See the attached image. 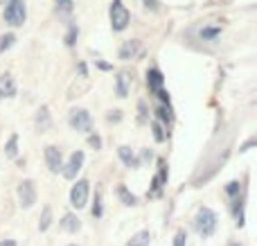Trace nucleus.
<instances>
[{
  "instance_id": "obj_1",
  "label": "nucleus",
  "mask_w": 257,
  "mask_h": 246,
  "mask_svg": "<svg viewBox=\"0 0 257 246\" xmlns=\"http://www.w3.org/2000/svg\"><path fill=\"white\" fill-rule=\"evenodd\" d=\"M217 226H219L217 212H214L212 208L201 206L199 212H196V217H194V228H196V233H199L201 237H212L214 230H217Z\"/></svg>"
},
{
  "instance_id": "obj_2",
  "label": "nucleus",
  "mask_w": 257,
  "mask_h": 246,
  "mask_svg": "<svg viewBox=\"0 0 257 246\" xmlns=\"http://www.w3.org/2000/svg\"><path fill=\"white\" fill-rule=\"evenodd\" d=\"M7 25L12 27H21L27 21V9H25V0H7L5 3V12H3Z\"/></svg>"
},
{
  "instance_id": "obj_3",
  "label": "nucleus",
  "mask_w": 257,
  "mask_h": 246,
  "mask_svg": "<svg viewBox=\"0 0 257 246\" xmlns=\"http://www.w3.org/2000/svg\"><path fill=\"white\" fill-rule=\"evenodd\" d=\"M108 16H111V27L113 32H124L131 23V14L128 9L122 5V0H113L111 9H108Z\"/></svg>"
},
{
  "instance_id": "obj_4",
  "label": "nucleus",
  "mask_w": 257,
  "mask_h": 246,
  "mask_svg": "<svg viewBox=\"0 0 257 246\" xmlns=\"http://www.w3.org/2000/svg\"><path fill=\"white\" fill-rule=\"evenodd\" d=\"M68 122L79 134H90V129H93V117L86 108H72L70 115H68Z\"/></svg>"
},
{
  "instance_id": "obj_5",
  "label": "nucleus",
  "mask_w": 257,
  "mask_h": 246,
  "mask_svg": "<svg viewBox=\"0 0 257 246\" xmlns=\"http://www.w3.org/2000/svg\"><path fill=\"white\" fill-rule=\"evenodd\" d=\"M88 194H90V183L86 179L77 181L75 185H72L70 190V206L77 208V210H81V208L88 203Z\"/></svg>"
},
{
  "instance_id": "obj_6",
  "label": "nucleus",
  "mask_w": 257,
  "mask_h": 246,
  "mask_svg": "<svg viewBox=\"0 0 257 246\" xmlns=\"http://www.w3.org/2000/svg\"><path fill=\"white\" fill-rule=\"evenodd\" d=\"M18 201H21L23 208H32L36 203V185L34 181H23L21 185H18Z\"/></svg>"
},
{
  "instance_id": "obj_7",
  "label": "nucleus",
  "mask_w": 257,
  "mask_h": 246,
  "mask_svg": "<svg viewBox=\"0 0 257 246\" xmlns=\"http://www.w3.org/2000/svg\"><path fill=\"white\" fill-rule=\"evenodd\" d=\"M45 165H48V170L52 172V174H59L63 167V156H61V149L57 147V145H48L45 147Z\"/></svg>"
},
{
  "instance_id": "obj_8",
  "label": "nucleus",
  "mask_w": 257,
  "mask_h": 246,
  "mask_svg": "<svg viewBox=\"0 0 257 246\" xmlns=\"http://www.w3.org/2000/svg\"><path fill=\"white\" fill-rule=\"evenodd\" d=\"M84 167V152H75L70 158H68V163L61 167V174L66 176V179H77V174H79V170Z\"/></svg>"
},
{
  "instance_id": "obj_9",
  "label": "nucleus",
  "mask_w": 257,
  "mask_h": 246,
  "mask_svg": "<svg viewBox=\"0 0 257 246\" xmlns=\"http://www.w3.org/2000/svg\"><path fill=\"white\" fill-rule=\"evenodd\" d=\"M167 179H169V172H167V161H163L160 158L158 161V174L154 176V181H151V197H158L160 192H163V188L167 185Z\"/></svg>"
},
{
  "instance_id": "obj_10",
  "label": "nucleus",
  "mask_w": 257,
  "mask_h": 246,
  "mask_svg": "<svg viewBox=\"0 0 257 246\" xmlns=\"http://www.w3.org/2000/svg\"><path fill=\"white\" fill-rule=\"evenodd\" d=\"M131 84H133V75L128 70H120L115 77V95L117 97H126L128 90H131Z\"/></svg>"
},
{
  "instance_id": "obj_11",
  "label": "nucleus",
  "mask_w": 257,
  "mask_h": 246,
  "mask_svg": "<svg viewBox=\"0 0 257 246\" xmlns=\"http://www.w3.org/2000/svg\"><path fill=\"white\" fill-rule=\"evenodd\" d=\"M147 86H149V90H151L154 95L163 90L165 77H163V72H160L158 68H149V70H147Z\"/></svg>"
},
{
  "instance_id": "obj_12",
  "label": "nucleus",
  "mask_w": 257,
  "mask_h": 246,
  "mask_svg": "<svg viewBox=\"0 0 257 246\" xmlns=\"http://www.w3.org/2000/svg\"><path fill=\"white\" fill-rule=\"evenodd\" d=\"M138 52H140V41L131 39V41H124V43L120 45V52H117V57H120L122 61H128V59H136Z\"/></svg>"
},
{
  "instance_id": "obj_13",
  "label": "nucleus",
  "mask_w": 257,
  "mask_h": 246,
  "mask_svg": "<svg viewBox=\"0 0 257 246\" xmlns=\"http://www.w3.org/2000/svg\"><path fill=\"white\" fill-rule=\"evenodd\" d=\"M18 90L16 86V79H14L9 72H5V75H0V97H14Z\"/></svg>"
},
{
  "instance_id": "obj_14",
  "label": "nucleus",
  "mask_w": 257,
  "mask_h": 246,
  "mask_svg": "<svg viewBox=\"0 0 257 246\" xmlns=\"http://www.w3.org/2000/svg\"><path fill=\"white\" fill-rule=\"evenodd\" d=\"M117 156L122 158V163H124L128 170H136V167H140V165H138L136 152H133L131 147H126V145H120V147H117Z\"/></svg>"
},
{
  "instance_id": "obj_15",
  "label": "nucleus",
  "mask_w": 257,
  "mask_h": 246,
  "mask_svg": "<svg viewBox=\"0 0 257 246\" xmlns=\"http://www.w3.org/2000/svg\"><path fill=\"white\" fill-rule=\"evenodd\" d=\"M52 127V117H50V108L48 106H41L36 111V129L39 131H48Z\"/></svg>"
},
{
  "instance_id": "obj_16",
  "label": "nucleus",
  "mask_w": 257,
  "mask_h": 246,
  "mask_svg": "<svg viewBox=\"0 0 257 246\" xmlns=\"http://www.w3.org/2000/svg\"><path fill=\"white\" fill-rule=\"evenodd\" d=\"M61 228H63V230H68V233H77V230L81 228L79 217L72 215V212H68V215L61 219Z\"/></svg>"
},
{
  "instance_id": "obj_17",
  "label": "nucleus",
  "mask_w": 257,
  "mask_h": 246,
  "mask_svg": "<svg viewBox=\"0 0 257 246\" xmlns=\"http://www.w3.org/2000/svg\"><path fill=\"white\" fill-rule=\"evenodd\" d=\"M172 108H169V104H160L158 108H156V122H160V125H172Z\"/></svg>"
},
{
  "instance_id": "obj_18",
  "label": "nucleus",
  "mask_w": 257,
  "mask_h": 246,
  "mask_svg": "<svg viewBox=\"0 0 257 246\" xmlns=\"http://www.w3.org/2000/svg\"><path fill=\"white\" fill-rule=\"evenodd\" d=\"M117 197H120V201L124 203V206H136V203H138L136 194H133V192H128L124 183H120V185H117Z\"/></svg>"
},
{
  "instance_id": "obj_19",
  "label": "nucleus",
  "mask_w": 257,
  "mask_h": 246,
  "mask_svg": "<svg viewBox=\"0 0 257 246\" xmlns=\"http://www.w3.org/2000/svg\"><path fill=\"white\" fill-rule=\"evenodd\" d=\"M149 242H151L149 230H140V233H136L131 239H128L126 246H149Z\"/></svg>"
},
{
  "instance_id": "obj_20",
  "label": "nucleus",
  "mask_w": 257,
  "mask_h": 246,
  "mask_svg": "<svg viewBox=\"0 0 257 246\" xmlns=\"http://www.w3.org/2000/svg\"><path fill=\"white\" fill-rule=\"evenodd\" d=\"M5 154H7L9 158H16L18 156V134H12L7 140V145H5Z\"/></svg>"
},
{
  "instance_id": "obj_21",
  "label": "nucleus",
  "mask_w": 257,
  "mask_h": 246,
  "mask_svg": "<svg viewBox=\"0 0 257 246\" xmlns=\"http://www.w3.org/2000/svg\"><path fill=\"white\" fill-rule=\"evenodd\" d=\"M50 224H52V208L45 206L43 208V217H41V221H39V230L41 233H45V230L50 228Z\"/></svg>"
},
{
  "instance_id": "obj_22",
  "label": "nucleus",
  "mask_w": 257,
  "mask_h": 246,
  "mask_svg": "<svg viewBox=\"0 0 257 246\" xmlns=\"http://www.w3.org/2000/svg\"><path fill=\"white\" fill-rule=\"evenodd\" d=\"M219 36H221V27H203V30H201V39L203 41H214V39H219Z\"/></svg>"
},
{
  "instance_id": "obj_23",
  "label": "nucleus",
  "mask_w": 257,
  "mask_h": 246,
  "mask_svg": "<svg viewBox=\"0 0 257 246\" xmlns=\"http://www.w3.org/2000/svg\"><path fill=\"white\" fill-rule=\"evenodd\" d=\"M151 131H154V140L156 143H165L167 140V134H165V127L160 125V122H151Z\"/></svg>"
},
{
  "instance_id": "obj_24",
  "label": "nucleus",
  "mask_w": 257,
  "mask_h": 246,
  "mask_svg": "<svg viewBox=\"0 0 257 246\" xmlns=\"http://www.w3.org/2000/svg\"><path fill=\"white\" fill-rule=\"evenodd\" d=\"M14 43H16V34H12V32H9V34H3V36H0V54L7 52V50L12 48Z\"/></svg>"
},
{
  "instance_id": "obj_25",
  "label": "nucleus",
  "mask_w": 257,
  "mask_h": 246,
  "mask_svg": "<svg viewBox=\"0 0 257 246\" xmlns=\"http://www.w3.org/2000/svg\"><path fill=\"white\" fill-rule=\"evenodd\" d=\"M77 36H79V27H77L75 23H70V27H68V34H66V45H68V48H72V45L77 43Z\"/></svg>"
},
{
  "instance_id": "obj_26",
  "label": "nucleus",
  "mask_w": 257,
  "mask_h": 246,
  "mask_svg": "<svg viewBox=\"0 0 257 246\" xmlns=\"http://www.w3.org/2000/svg\"><path fill=\"white\" fill-rule=\"evenodd\" d=\"M226 194L230 199H239V194H241V183L239 181H230V183L226 185Z\"/></svg>"
},
{
  "instance_id": "obj_27",
  "label": "nucleus",
  "mask_w": 257,
  "mask_h": 246,
  "mask_svg": "<svg viewBox=\"0 0 257 246\" xmlns=\"http://www.w3.org/2000/svg\"><path fill=\"white\" fill-rule=\"evenodd\" d=\"M54 3H57V12L59 14H70L75 0H54Z\"/></svg>"
},
{
  "instance_id": "obj_28",
  "label": "nucleus",
  "mask_w": 257,
  "mask_h": 246,
  "mask_svg": "<svg viewBox=\"0 0 257 246\" xmlns=\"http://www.w3.org/2000/svg\"><path fill=\"white\" fill-rule=\"evenodd\" d=\"M138 111H140L138 122H140V125H145V122H147V102H145V99H140V102H138Z\"/></svg>"
},
{
  "instance_id": "obj_29",
  "label": "nucleus",
  "mask_w": 257,
  "mask_h": 246,
  "mask_svg": "<svg viewBox=\"0 0 257 246\" xmlns=\"http://www.w3.org/2000/svg\"><path fill=\"white\" fill-rule=\"evenodd\" d=\"M151 158H154L151 149H140V158H138V165H145V163H151Z\"/></svg>"
},
{
  "instance_id": "obj_30",
  "label": "nucleus",
  "mask_w": 257,
  "mask_h": 246,
  "mask_svg": "<svg viewBox=\"0 0 257 246\" xmlns=\"http://www.w3.org/2000/svg\"><path fill=\"white\" fill-rule=\"evenodd\" d=\"M93 217L95 219H99L102 217V197H99V192L95 194V206H93Z\"/></svg>"
},
{
  "instance_id": "obj_31",
  "label": "nucleus",
  "mask_w": 257,
  "mask_h": 246,
  "mask_svg": "<svg viewBox=\"0 0 257 246\" xmlns=\"http://www.w3.org/2000/svg\"><path fill=\"white\" fill-rule=\"evenodd\" d=\"M187 244V233L185 230H176V237H174V246H185Z\"/></svg>"
},
{
  "instance_id": "obj_32",
  "label": "nucleus",
  "mask_w": 257,
  "mask_h": 246,
  "mask_svg": "<svg viewBox=\"0 0 257 246\" xmlns=\"http://www.w3.org/2000/svg\"><path fill=\"white\" fill-rule=\"evenodd\" d=\"M88 145H90L93 149H102V138H99L97 134H90V136H88Z\"/></svg>"
},
{
  "instance_id": "obj_33",
  "label": "nucleus",
  "mask_w": 257,
  "mask_h": 246,
  "mask_svg": "<svg viewBox=\"0 0 257 246\" xmlns=\"http://www.w3.org/2000/svg\"><path fill=\"white\" fill-rule=\"evenodd\" d=\"M79 75H81V77H86V75H88V68H86V63H84V61L79 63Z\"/></svg>"
},
{
  "instance_id": "obj_34",
  "label": "nucleus",
  "mask_w": 257,
  "mask_h": 246,
  "mask_svg": "<svg viewBox=\"0 0 257 246\" xmlns=\"http://www.w3.org/2000/svg\"><path fill=\"white\" fill-rule=\"evenodd\" d=\"M97 66H99V68H102V70H111V68H113V66H111V63H104V61H97Z\"/></svg>"
},
{
  "instance_id": "obj_35",
  "label": "nucleus",
  "mask_w": 257,
  "mask_h": 246,
  "mask_svg": "<svg viewBox=\"0 0 257 246\" xmlns=\"http://www.w3.org/2000/svg\"><path fill=\"white\" fill-rule=\"evenodd\" d=\"M147 3V7H151V9H158V3H156V0H145Z\"/></svg>"
},
{
  "instance_id": "obj_36",
  "label": "nucleus",
  "mask_w": 257,
  "mask_h": 246,
  "mask_svg": "<svg viewBox=\"0 0 257 246\" xmlns=\"http://www.w3.org/2000/svg\"><path fill=\"white\" fill-rule=\"evenodd\" d=\"M0 246H16V242H14V239H3Z\"/></svg>"
},
{
  "instance_id": "obj_37",
  "label": "nucleus",
  "mask_w": 257,
  "mask_h": 246,
  "mask_svg": "<svg viewBox=\"0 0 257 246\" xmlns=\"http://www.w3.org/2000/svg\"><path fill=\"white\" fill-rule=\"evenodd\" d=\"M230 246H239V244H230Z\"/></svg>"
},
{
  "instance_id": "obj_38",
  "label": "nucleus",
  "mask_w": 257,
  "mask_h": 246,
  "mask_svg": "<svg viewBox=\"0 0 257 246\" xmlns=\"http://www.w3.org/2000/svg\"><path fill=\"white\" fill-rule=\"evenodd\" d=\"M72 246H75V244H72Z\"/></svg>"
}]
</instances>
